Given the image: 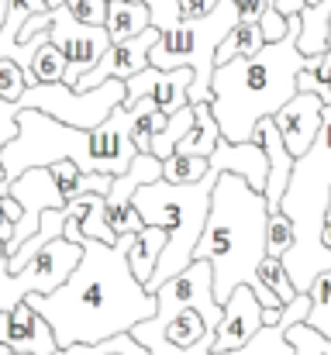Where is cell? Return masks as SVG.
I'll return each mask as SVG.
<instances>
[{"mask_svg":"<svg viewBox=\"0 0 331 355\" xmlns=\"http://www.w3.org/2000/svg\"><path fill=\"white\" fill-rule=\"evenodd\" d=\"M131 241L135 235H121L117 245L87 238L80 266L56 293L28 297V304L49 321L59 349L101 345L155 318L159 300L135 279L128 262Z\"/></svg>","mask_w":331,"mask_h":355,"instance_id":"cell-1","label":"cell"},{"mask_svg":"<svg viewBox=\"0 0 331 355\" xmlns=\"http://www.w3.org/2000/svg\"><path fill=\"white\" fill-rule=\"evenodd\" d=\"M269 204L241 176L221 173L211 200L207 228L194 248V262L207 259L214 266V297L224 307L238 286H252L266 311H283L287 304L259 283V262L266 259Z\"/></svg>","mask_w":331,"mask_h":355,"instance_id":"cell-2","label":"cell"},{"mask_svg":"<svg viewBox=\"0 0 331 355\" xmlns=\"http://www.w3.org/2000/svg\"><path fill=\"white\" fill-rule=\"evenodd\" d=\"M300 17H290V31L283 42L266 45L252 59H231L214 69L211 80V111L228 141H252V131L262 118H276L283 104H290L297 90V76L307 69V55L300 52Z\"/></svg>","mask_w":331,"mask_h":355,"instance_id":"cell-3","label":"cell"},{"mask_svg":"<svg viewBox=\"0 0 331 355\" xmlns=\"http://www.w3.org/2000/svg\"><path fill=\"white\" fill-rule=\"evenodd\" d=\"M328 193H331V104L325 107V128H321L314 148L304 159H297L290 187H287V197L280 204V211L297 228V245L283 259L297 293H307L311 283L325 269H331V252L321 241L325 218H328Z\"/></svg>","mask_w":331,"mask_h":355,"instance_id":"cell-4","label":"cell"},{"mask_svg":"<svg viewBox=\"0 0 331 355\" xmlns=\"http://www.w3.org/2000/svg\"><path fill=\"white\" fill-rule=\"evenodd\" d=\"M221 173L211 169L201 183H190V187H176V183H166V180H155L148 187H142L135 193V211L142 214L145 225H155L162 228L169 241H166V252L152 272V279L145 283V290L155 297L159 286H166L173 276H180L183 269L194 266V248L207 228V218H211V200H214V187H218Z\"/></svg>","mask_w":331,"mask_h":355,"instance_id":"cell-5","label":"cell"},{"mask_svg":"<svg viewBox=\"0 0 331 355\" xmlns=\"http://www.w3.org/2000/svg\"><path fill=\"white\" fill-rule=\"evenodd\" d=\"M0 162H3L10 183L17 176H24L28 169H49L56 162H76L83 173H97L90 131L69 128L42 111H21L17 138L0 152Z\"/></svg>","mask_w":331,"mask_h":355,"instance_id":"cell-6","label":"cell"},{"mask_svg":"<svg viewBox=\"0 0 331 355\" xmlns=\"http://www.w3.org/2000/svg\"><path fill=\"white\" fill-rule=\"evenodd\" d=\"M80 259H83V245H73L66 238L45 245L21 272H7V259H3L0 262V311L10 314L31 293H42V297L56 293L73 276V269L80 266Z\"/></svg>","mask_w":331,"mask_h":355,"instance_id":"cell-7","label":"cell"},{"mask_svg":"<svg viewBox=\"0 0 331 355\" xmlns=\"http://www.w3.org/2000/svg\"><path fill=\"white\" fill-rule=\"evenodd\" d=\"M131 338L148 349V355H214L218 328L201 311L183 307L176 314H155L152 321H142Z\"/></svg>","mask_w":331,"mask_h":355,"instance_id":"cell-8","label":"cell"},{"mask_svg":"<svg viewBox=\"0 0 331 355\" xmlns=\"http://www.w3.org/2000/svg\"><path fill=\"white\" fill-rule=\"evenodd\" d=\"M49 38H52V45L69 59V66H66V80H62L69 90L80 87V80H83V76L104 59V52L114 45L110 35H108V28H90V24L76 21L66 7L52 10Z\"/></svg>","mask_w":331,"mask_h":355,"instance_id":"cell-9","label":"cell"},{"mask_svg":"<svg viewBox=\"0 0 331 355\" xmlns=\"http://www.w3.org/2000/svg\"><path fill=\"white\" fill-rule=\"evenodd\" d=\"M162 180V162L148 152H138L135 162L128 166L124 176H114V187L110 193L104 197V211H108V225L110 232L121 238V235H138L145 228L142 214L135 211V193L148 183Z\"/></svg>","mask_w":331,"mask_h":355,"instance_id":"cell-10","label":"cell"},{"mask_svg":"<svg viewBox=\"0 0 331 355\" xmlns=\"http://www.w3.org/2000/svg\"><path fill=\"white\" fill-rule=\"evenodd\" d=\"M10 197L24 207V218L17 221L14 238L7 241V255H14L28 238L38 232V225H42V214H45V211H62V207H69V204H66V197L59 193V187L52 183L49 169H28L24 176H17V180L10 183Z\"/></svg>","mask_w":331,"mask_h":355,"instance_id":"cell-11","label":"cell"},{"mask_svg":"<svg viewBox=\"0 0 331 355\" xmlns=\"http://www.w3.org/2000/svg\"><path fill=\"white\" fill-rule=\"evenodd\" d=\"M155 42H159V31L155 28H148V31H142L138 38H128V42H114L108 52H104V59L80 80V87H76V94H87V90H97V87H104L110 80H121V83H128L131 76H138V73H145L152 62H148V55H152V49H155Z\"/></svg>","mask_w":331,"mask_h":355,"instance_id":"cell-12","label":"cell"},{"mask_svg":"<svg viewBox=\"0 0 331 355\" xmlns=\"http://www.w3.org/2000/svg\"><path fill=\"white\" fill-rule=\"evenodd\" d=\"M194 83H197L194 69H155V66H148L145 73H138V76L128 80L124 107H135L138 101H155L159 111L176 114V111L190 107Z\"/></svg>","mask_w":331,"mask_h":355,"instance_id":"cell-13","label":"cell"},{"mask_svg":"<svg viewBox=\"0 0 331 355\" xmlns=\"http://www.w3.org/2000/svg\"><path fill=\"white\" fill-rule=\"evenodd\" d=\"M131 128H135V107L121 104L104 124H97L90 131L97 173H108V176H124L128 173V166L138 155V148L131 141Z\"/></svg>","mask_w":331,"mask_h":355,"instance_id":"cell-14","label":"cell"},{"mask_svg":"<svg viewBox=\"0 0 331 355\" xmlns=\"http://www.w3.org/2000/svg\"><path fill=\"white\" fill-rule=\"evenodd\" d=\"M276 128H280V135H283L290 155H294V159H304V155L314 148V141H318V135H321V128H325V101H321L318 94H304V90H300L290 104L280 107Z\"/></svg>","mask_w":331,"mask_h":355,"instance_id":"cell-15","label":"cell"},{"mask_svg":"<svg viewBox=\"0 0 331 355\" xmlns=\"http://www.w3.org/2000/svg\"><path fill=\"white\" fill-rule=\"evenodd\" d=\"M0 345H7L10 352L21 355H56L59 342L49 328V321L24 300L17 304L10 314L0 311Z\"/></svg>","mask_w":331,"mask_h":355,"instance_id":"cell-16","label":"cell"},{"mask_svg":"<svg viewBox=\"0 0 331 355\" xmlns=\"http://www.w3.org/2000/svg\"><path fill=\"white\" fill-rule=\"evenodd\" d=\"M262 314L266 307L259 304V297L252 293V286H238L228 304H224V314H221L218 324V338H214V355L221 352H235L241 345H248L266 324H262Z\"/></svg>","mask_w":331,"mask_h":355,"instance_id":"cell-17","label":"cell"},{"mask_svg":"<svg viewBox=\"0 0 331 355\" xmlns=\"http://www.w3.org/2000/svg\"><path fill=\"white\" fill-rule=\"evenodd\" d=\"M252 141H259L262 152H266V159H269V180H266L262 197L269 204V214H276L280 204H283V197H287V187H290V176H294L297 159L290 155V148H287V141H283V135L276 128V118L259 121L255 131H252Z\"/></svg>","mask_w":331,"mask_h":355,"instance_id":"cell-18","label":"cell"},{"mask_svg":"<svg viewBox=\"0 0 331 355\" xmlns=\"http://www.w3.org/2000/svg\"><path fill=\"white\" fill-rule=\"evenodd\" d=\"M211 169L218 173H231V176H241L252 190H266V180H269V159L262 152L259 141H228L221 138L214 155H211Z\"/></svg>","mask_w":331,"mask_h":355,"instance_id":"cell-19","label":"cell"},{"mask_svg":"<svg viewBox=\"0 0 331 355\" xmlns=\"http://www.w3.org/2000/svg\"><path fill=\"white\" fill-rule=\"evenodd\" d=\"M108 35L110 42H128L138 38L142 31L152 28V14L145 0H110L108 3Z\"/></svg>","mask_w":331,"mask_h":355,"instance_id":"cell-20","label":"cell"},{"mask_svg":"<svg viewBox=\"0 0 331 355\" xmlns=\"http://www.w3.org/2000/svg\"><path fill=\"white\" fill-rule=\"evenodd\" d=\"M166 241L169 235L162 232V228H155V225H145L135 241H131V252H128V262H131V272H135V279L145 286L148 279H152V272H155V266H159V259H162V252H166Z\"/></svg>","mask_w":331,"mask_h":355,"instance_id":"cell-21","label":"cell"},{"mask_svg":"<svg viewBox=\"0 0 331 355\" xmlns=\"http://www.w3.org/2000/svg\"><path fill=\"white\" fill-rule=\"evenodd\" d=\"M194 107V128H190V135L180 141V155H197V159H211L214 155V148H218V141L224 138L221 135V124L214 118V111H211V104H190Z\"/></svg>","mask_w":331,"mask_h":355,"instance_id":"cell-22","label":"cell"},{"mask_svg":"<svg viewBox=\"0 0 331 355\" xmlns=\"http://www.w3.org/2000/svg\"><path fill=\"white\" fill-rule=\"evenodd\" d=\"M262 49H266L262 28H259V24H238V28H231V35L221 42L218 55H214V69L224 66V62H231V59H252V55H259Z\"/></svg>","mask_w":331,"mask_h":355,"instance_id":"cell-23","label":"cell"},{"mask_svg":"<svg viewBox=\"0 0 331 355\" xmlns=\"http://www.w3.org/2000/svg\"><path fill=\"white\" fill-rule=\"evenodd\" d=\"M190 128H194V107H183V111L169 114L166 128L152 138V152H148V155H155L159 162L173 159V155H176V148H180V141L190 135Z\"/></svg>","mask_w":331,"mask_h":355,"instance_id":"cell-24","label":"cell"},{"mask_svg":"<svg viewBox=\"0 0 331 355\" xmlns=\"http://www.w3.org/2000/svg\"><path fill=\"white\" fill-rule=\"evenodd\" d=\"M66 66H69V59H66L52 42H45V45L35 52L28 76H31L35 87H38V83H62V80H66Z\"/></svg>","mask_w":331,"mask_h":355,"instance_id":"cell-25","label":"cell"},{"mask_svg":"<svg viewBox=\"0 0 331 355\" xmlns=\"http://www.w3.org/2000/svg\"><path fill=\"white\" fill-rule=\"evenodd\" d=\"M211 173V159H197V155H173L162 162V180L166 183H176V187H190V183H201L204 176Z\"/></svg>","mask_w":331,"mask_h":355,"instance_id":"cell-26","label":"cell"},{"mask_svg":"<svg viewBox=\"0 0 331 355\" xmlns=\"http://www.w3.org/2000/svg\"><path fill=\"white\" fill-rule=\"evenodd\" d=\"M297 90L304 94H318L325 101V107L331 104V52H321L307 62V69L297 76Z\"/></svg>","mask_w":331,"mask_h":355,"instance_id":"cell-27","label":"cell"},{"mask_svg":"<svg viewBox=\"0 0 331 355\" xmlns=\"http://www.w3.org/2000/svg\"><path fill=\"white\" fill-rule=\"evenodd\" d=\"M311 314H307V324L318 328L321 335L331 338V269H325L314 283H311Z\"/></svg>","mask_w":331,"mask_h":355,"instance_id":"cell-28","label":"cell"},{"mask_svg":"<svg viewBox=\"0 0 331 355\" xmlns=\"http://www.w3.org/2000/svg\"><path fill=\"white\" fill-rule=\"evenodd\" d=\"M259 283H262L269 293H276L283 304H290V300L297 297V286H294V279H290L283 259H276V255H266V259L259 262Z\"/></svg>","mask_w":331,"mask_h":355,"instance_id":"cell-29","label":"cell"},{"mask_svg":"<svg viewBox=\"0 0 331 355\" xmlns=\"http://www.w3.org/2000/svg\"><path fill=\"white\" fill-rule=\"evenodd\" d=\"M294 245H297V228H294V221H290L283 211L269 214V225H266V255L287 259V255L294 252Z\"/></svg>","mask_w":331,"mask_h":355,"instance_id":"cell-30","label":"cell"},{"mask_svg":"<svg viewBox=\"0 0 331 355\" xmlns=\"http://www.w3.org/2000/svg\"><path fill=\"white\" fill-rule=\"evenodd\" d=\"M31 87H35V83H31V76H28L24 66H17L14 59H0V97H3L7 104H17Z\"/></svg>","mask_w":331,"mask_h":355,"instance_id":"cell-31","label":"cell"},{"mask_svg":"<svg viewBox=\"0 0 331 355\" xmlns=\"http://www.w3.org/2000/svg\"><path fill=\"white\" fill-rule=\"evenodd\" d=\"M287 342L294 345L297 355H331V338L321 335L318 328H311L307 321L294 324V328L287 331Z\"/></svg>","mask_w":331,"mask_h":355,"instance_id":"cell-32","label":"cell"},{"mask_svg":"<svg viewBox=\"0 0 331 355\" xmlns=\"http://www.w3.org/2000/svg\"><path fill=\"white\" fill-rule=\"evenodd\" d=\"M83 238L104 241V245H117V235L110 232L108 225V211H104V197H90V211L83 221Z\"/></svg>","mask_w":331,"mask_h":355,"instance_id":"cell-33","label":"cell"},{"mask_svg":"<svg viewBox=\"0 0 331 355\" xmlns=\"http://www.w3.org/2000/svg\"><path fill=\"white\" fill-rule=\"evenodd\" d=\"M66 10L76 21L90 24V28H104L108 24V0H66Z\"/></svg>","mask_w":331,"mask_h":355,"instance_id":"cell-34","label":"cell"},{"mask_svg":"<svg viewBox=\"0 0 331 355\" xmlns=\"http://www.w3.org/2000/svg\"><path fill=\"white\" fill-rule=\"evenodd\" d=\"M259 28H262V35H266V45H273V42H283V35L290 31V17H283L276 7H269V10L262 14Z\"/></svg>","mask_w":331,"mask_h":355,"instance_id":"cell-35","label":"cell"},{"mask_svg":"<svg viewBox=\"0 0 331 355\" xmlns=\"http://www.w3.org/2000/svg\"><path fill=\"white\" fill-rule=\"evenodd\" d=\"M17 118H21L17 104H7V101L0 97V152L17 138Z\"/></svg>","mask_w":331,"mask_h":355,"instance_id":"cell-36","label":"cell"},{"mask_svg":"<svg viewBox=\"0 0 331 355\" xmlns=\"http://www.w3.org/2000/svg\"><path fill=\"white\" fill-rule=\"evenodd\" d=\"M221 0H180V17L187 21V24H194V21H204V17H211L214 10H218Z\"/></svg>","mask_w":331,"mask_h":355,"instance_id":"cell-37","label":"cell"},{"mask_svg":"<svg viewBox=\"0 0 331 355\" xmlns=\"http://www.w3.org/2000/svg\"><path fill=\"white\" fill-rule=\"evenodd\" d=\"M10 238H14V218H10V214L3 211V204H0V241L7 245Z\"/></svg>","mask_w":331,"mask_h":355,"instance_id":"cell-38","label":"cell"},{"mask_svg":"<svg viewBox=\"0 0 331 355\" xmlns=\"http://www.w3.org/2000/svg\"><path fill=\"white\" fill-rule=\"evenodd\" d=\"M3 197H10V176H7V169H3V162H0V200Z\"/></svg>","mask_w":331,"mask_h":355,"instance_id":"cell-39","label":"cell"},{"mask_svg":"<svg viewBox=\"0 0 331 355\" xmlns=\"http://www.w3.org/2000/svg\"><path fill=\"white\" fill-rule=\"evenodd\" d=\"M3 17H7V3L0 0V28H3Z\"/></svg>","mask_w":331,"mask_h":355,"instance_id":"cell-40","label":"cell"},{"mask_svg":"<svg viewBox=\"0 0 331 355\" xmlns=\"http://www.w3.org/2000/svg\"><path fill=\"white\" fill-rule=\"evenodd\" d=\"M3 259H7V245L0 241V262H3Z\"/></svg>","mask_w":331,"mask_h":355,"instance_id":"cell-41","label":"cell"},{"mask_svg":"<svg viewBox=\"0 0 331 355\" xmlns=\"http://www.w3.org/2000/svg\"><path fill=\"white\" fill-rule=\"evenodd\" d=\"M0 355H14V352H10V349H7V345H0Z\"/></svg>","mask_w":331,"mask_h":355,"instance_id":"cell-42","label":"cell"},{"mask_svg":"<svg viewBox=\"0 0 331 355\" xmlns=\"http://www.w3.org/2000/svg\"><path fill=\"white\" fill-rule=\"evenodd\" d=\"M325 221H331V193H328V218H325Z\"/></svg>","mask_w":331,"mask_h":355,"instance_id":"cell-43","label":"cell"}]
</instances>
